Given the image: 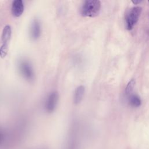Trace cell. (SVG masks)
Segmentation results:
<instances>
[{"label":"cell","instance_id":"obj_3","mask_svg":"<svg viewBox=\"0 0 149 149\" xmlns=\"http://www.w3.org/2000/svg\"><path fill=\"white\" fill-rule=\"evenodd\" d=\"M19 69L23 77L28 81H33L34 79V72L30 62L26 60H21L18 65Z\"/></svg>","mask_w":149,"mask_h":149},{"label":"cell","instance_id":"obj_1","mask_svg":"<svg viewBox=\"0 0 149 149\" xmlns=\"http://www.w3.org/2000/svg\"><path fill=\"white\" fill-rule=\"evenodd\" d=\"M101 8V2L98 0H87L82 4L80 13L84 17H94L100 12Z\"/></svg>","mask_w":149,"mask_h":149},{"label":"cell","instance_id":"obj_4","mask_svg":"<svg viewBox=\"0 0 149 149\" xmlns=\"http://www.w3.org/2000/svg\"><path fill=\"white\" fill-rule=\"evenodd\" d=\"M59 94L57 91L52 92L48 97L45 103V109L48 112H52L58 104Z\"/></svg>","mask_w":149,"mask_h":149},{"label":"cell","instance_id":"obj_5","mask_svg":"<svg viewBox=\"0 0 149 149\" xmlns=\"http://www.w3.org/2000/svg\"><path fill=\"white\" fill-rule=\"evenodd\" d=\"M41 24L38 19H35L33 20L31 24L30 29V37L33 40H37L41 35Z\"/></svg>","mask_w":149,"mask_h":149},{"label":"cell","instance_id":"obj_11","mask_svg":"<svg viewBox=\"0 0 149 149\" xmlns=\"http://www.w3.org/2000/svg\"><path fill=\"white\" fill-rule=\"evenodd\" d=\"M8 46L2 44L0 47V56L1 58H4L6 56L8 51Z\"/></svg>","mask_w":149,"mask_h":149},{"label":"cell","instance_id":"obj_12","mask_svg":"<svg viewBox=\"0 0 149 149\" xmlns=\"http://www.w3.org/2000/svg\"><path fill=\"white\" fill-rule=\"evenodd\" d=\"M141 2V1H137V0H135V1H132V2H133L134 4H135V5H136V4H138V3H140Z\"/></svg>","mask_w":149,"mask_h":149},{"label":"cell","instance_id":"obj_8","mask_svg":"<svg viewBox=\"0 0 149 149\" xmlns=\"http://www.w3.org/2000/svg\"><path fill=\"white\" fill-rule=\"evenodd\" d=\"M12 35V30L11 27L9 25H6L2 31V42H3L2 44L9 45V41L11 38Z\"/></svg>","mask_w":149,"mask_h":149},{"label":"cell","instance_id":"obj_6","mask_svg":"<svg viewBox=\"0 0 149 149\" xmlns=\"http://www.w3.org/2000/svg\"><path fill=\"white\" fill-rule=\"evenodd\" d=\"M24 11V4L22 0H15L12 5L11 12L13 16H20Z\"/></svg>","mask_w":149,"mask_h":149},{"label":"cell","instance_id":"obj_7","mask_svg":"<svg viewBox=\"0 0 149 149\" xmlns=\"http://www.w3.org/2000/svg\"><path fill=\"white\" fill-rule=\"evenodd\" d=\"M84 93L85 87L82 85L79 86L76 88L73 97V101L74 104H78L83 100V97L84 96Z\"/></svg>","mask_w":149,"mask_h":149},{"label":"cell","instance_id":"obj_2","mask_svg":"<svg viewBox=\"0 0 149 149\" xmlns=\"http://www.w3.org/2000/svg\"><path fill=\"white\" fill-rule=\"evenodd\" d=\"M141 8L134 6L130 9L126 15V24L127 30H131L139 20L141 12Z\"/></svg>","mask_w":149,"mask_h":149},{"label":"cell","instance_id":"obj_10","mask_svg":"<svg viewBox=\"0 0 149 149\" xmlns=\"http://www.w3.org/2000/svg\"><path fill=\"white\" fill-rule=\"evenodd\" d=\"M135 83H136V81L134 79H131L128 82V83L126 87V89H125V92H126V94H130L132 92L133 88L134 87Z\"/></svg>","mask_w":149,"mask_h":149},{"label":"cell","instance_id":"obj_9","mask_svg":"<svg viewBox=\"0 0 149 149\" xmlns=\"http://www.w3.org/2000/svg\"><path fill=\"white\" fill-rule=\"evenodd\" d=\"M130 104L134 107H138L141 105V100L137 95L132 94L129 97Z\"/></svg>","mask_w":149,"mask_h":149}]
</instances>
